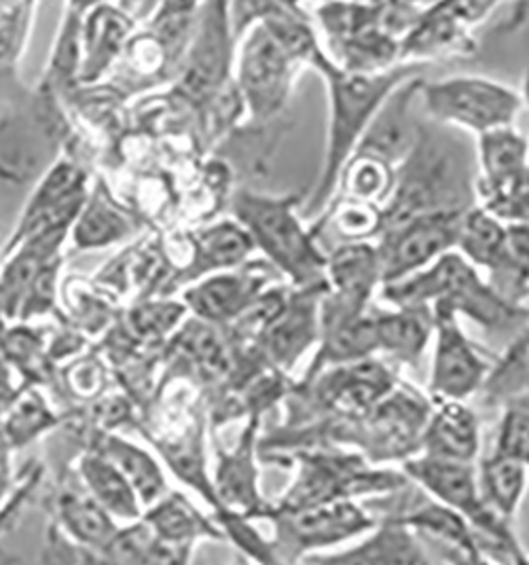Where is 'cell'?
Returning <instances> with one entry per match:
<instances>
[{
	"instance_id": "8992f818",
	"label": "cell",
	"mask_w": 529,
	"mask_h": 565,
	"mask_svg": "<svg viewBox=\"0 0 529 565\" xmlns=\"http://www.w3.org/2000/svg\"><path fill=\"white\" fill-rule=\"evenodd\" d=\"M261 521H269L274 536L269 546L279 565H301L305 557L369 534L378 521L360 502H332L303 511H274L272 504Z\"/></svg>"
},
{
	"instance_id": "7c38bea8",
	"label": "cell",
	"mask_w": 529,
	"mask_h": 565,
	"mask_svg": "<svg viewBox=\"0 0 529 565\" xmlns=\"http://www.w3.org/2000/svg\"><path fill=\"white\" fill-rule=\"evenodd\" d=\"M422 85L424 83L415 75L406 78L388 96L364 138L360 140L356 153L373 154L392 168L399 163L403 166L420 136V126L413 119L411 108L422 92Z\"/></svg>"
},
{
	"instance_id": "d4e9b609",
	"label": "cell",
	"mask_w": 529,
	"mask_h": 565,
	"mask_svg": "<svg viewBox=\"0 0 529 565\" xmlns=\"http://www.w3.org/2000/svg\"><path fill=\"white\" fill-rule=\"evenodd\" d=\"M129 232L131 227L126 216L119 214V210H115L106 200H102L100 193H96L87 202V206L83 204V210L76 218L73 239L76 248L89 250L115 244L129 235Z\"/></svg>"
},
{
	"instance_id": "d6a6232c",
	"label": "cell",
	"mask_w": 529,
	"mask_h": 565,
	"mask_svg": "<svg viewBox=\"0 0 529 565\" xmlns=\"http://www.w3.org/2000/svg\"><path fill=\"white\" fill-rule=\"evenodd\" d=\"M521 100H523V104H528L529 106V73L528 77H526V92L521 94Z\"/></svg>"
},
{
	"instance_id": "3957f363",
	"label": "cell",
	"mask_w": 529,
	"mask_h": 565,
	"mask_svg": "<svg viewBox=\"0 0 529 565\" xmlns=\"http://www.w3.org/2000/svg\"><path fill=\"white\" fill-rule=\"evenodd\" d=\"M404 477L430 498L459 514L477 534L485 557L494 565H529L528 553L512 525L480 498L475 463L445 462L415 456L403 462Z\"/></svg>"
},
{
	"instance_id": "52a82bcc",
	"label": "cell",
	"mask_w": 529,
	"mask_h": 565,
	"mask_svg": "<svg viewBox=\"0 0 529 565\" xmlns=\"http://www.w3.org/2000/svg\"><path fill=\"white\" fill-rule=\"evenodd\" d=\"M424 108L434 121L485 136L496 129L515 128L523 100L505 83L487 77L441 78L422 85Z\"/></svg>"
},
{
	"instance_id": "7402d4cb",
	"label": "cell",
	"mask_w": 529,
	"mask_h": 565,
	"mask_svg": "<svg viewBox=\"0 0 529 565\" xmlns=\"http://www.w3.org/2000/svg\"><path fill=\"white\" fill-rule=\"evenodd\" d=\"M129 20L108 7H96L87 22L83 20V60L81 77L92 81L121 53L129 32Z\"/></svg>"
},
{
	"instance_id": "44dd1931",
	"label": "cell",
	"mask_w": 529,
	"mask_h": 565,
	"mask_svg": "<svg viewBox=\"0 0 529 565\" xmlns=\"http://www.w3.org/2000/svg\"><path fill=\"white\" fill-rule=\"evenodd\" d=\"M254 244L251 235L237 223L214 225L195 239L193 258L184 269L187 280L202 278L212 271H225L240 265L253 253Z\"/></svg>"
},
{
	"instance_id": "ba28073f",
	"label": "cell",
	"mask_w": 529,
	"mask_h": 565,
	"mask_svg": "<svg viewBox=\"0 0 529 565\" xmlns=\"http://www.w3.org/2000/svg\"><path fill=\"white\" fill-rule=\"evenodd\" d=\"M301 64L261 22H251L237 53V92L256 121L274 119L290 98Z\"/></svg>"
},
{
	"instance_id": "5bb4252c",
	"label": "cell",
	"mask_w": 529,
	"mask_h": 565,
	"mask_svg": "<svg viewBox=\"0 0 529 565\" xmlns=\"http://www.w3.org/2000/svg\"><path fill=\"white\" fill-rule=\"evenodd\" d=\"M479 449V417L466 403H436V407L430 409L420 456L445 462L475 463Z\"/></svg>"
},
{
	"instance_id": "484cf974",
	"label": "cell",
	"mask_w": 529,
	"mask_h": 565,
	"mask_svg": "<svg viewBox=\"0 0 529 565\" xmlns=\"http://www.w3.org/2000/svg\"><path fill=\"white\" fill-rule=\"evenodd\" d=\"M81 4H73L66 9V18L55 41L53 55H51L50 71H47V85L51 89L66 87L75 75L81 73L83 60V13Z\"/></svg>"
},
{
	"instance_id": "9c48e42d",
	"label": "cell",
	"mask_w": 529,
	"mask_h": 565,
	"mask_svg": "<svg viewBox=\"0 0 529 565\" xmlns=\"http://www.w3.org/2000/svg\"><path fill=\"white\" fill-rule=\"evenodd\" d=\"M462 218V210L430 212L383 232L375 246L381 284L401 282L424 271L434 260L455 253Z\"/></svg>"
},
{
	"instance_id": "8fae6325",
	"label": "cell",
	"mask_w": 529,
	"mask_h": 565,
	"mask_svg": "<svg viewBox=\"0 0 529 565\" xmlns=\"http://www.w3.org/2000/svg\"><path fill=\"white\" fill-rule=\"evenodd\" d=\"M432 318L436 341L430 369V394L436 403H466L483 386L489 373V362L462 333L457 316L441 311Z\"/></svg>"
},
{
	"instance_id": "4dcf8cb0",
	"label": "cell",
	"mask_w": 529,
	"mask_h": 565,
	"mask_svg": "<svg viewBox=\"0 0 529 565\" xmlns=\"http://www.w3.org/2000/svg\"><path fill=\"white\" fill-rule=\"evenodd\" d=\"M494 451L526 463L529 470V409L506 413Z\"/></svg>"
},
{
	"instance_id": "ac0fdd59",
	"label": "cell",
	"mask_w": 529,
	"mask_h": 565,
	"mask_svg": "<svg viewBox=\"0 0 529 565\" xmlns=\"http://www.w3.org/2000/svg\"><path fill=\"white\" fill-rule=\"evenodd\" d=\"M327 276L337 290L335 301L364 309L375 284L381 282L375 246L341 244L327 258Z\"/></svg>"
},
{
	"instance_id": "f1b7e54d",
	"label": "cell",
	"mask_w": 529,
	"mask_h": 565,
	"mask_svg": "<svg viewBox=\"0 0 529 565\" xmlns=\"http://www.w3.org/2000/svg\"><path fill=\"white\" fill-rule=\"evenodd\" d=\"M83 470H85L89 486L108 509H113L115 513L119 514L134 513L136 502H134L129 483L113 463L87 460L83 463Z\"/></svg>"
},
{
	"instance_id": "5b68a950",
	"label": "cell",
	"mask_w": 529,
	"mask_h": 565,
	"mask_svg": "<svg viewBox=\"0 0 529 565\" xmlns=\"http://www.w3.org/2000/svg\"><path fill=\"white\" fill-rule=\"evenodd\" d=\"M297 207L293 198H269L251 191H240L233 200L237 225L251 235L254 248H261L293 282L314 286L325 280L327 258L316 248L314 233L303 227Z\"/></svg>"
},
{
	"instance_id": "836d02e7",
	"label": "cell",
	"mask_w": 529,
	"mask_h": 565,
	"mask_svg": "<svg viewBox=\"0 0 529 565\" xmlns=\"http://www.w3.org/2000/svg\"><path fill=\"white\" fill-rule=\"evenodd\" d=\"M487 565H494V564H487Z\"/></svg>"
},
{
	"instance_id": "4fadbf2b",
	"label": "cell",
	"mask_w": 529,
	"mask_h": 565,
	"mask_svg": "<svg viewBox=\"0 0 529 565\" xmlns=\"http://www.w3.org/2000/svg\"><path fill=\"white\" fill-rule=\"evenodd\" d=\"M301 565H434L426 544L411 530L394 521H378V525L352 546L318 553L303 559Z\"/></svg>"
},
{
	"instance_id": "f546056e",
	"label": "cell",
	"mask_w": 529,
	"mask_h": 565,
	"mask_svg": "<svg viewBox=\"0 0 529 565\" xmlns=\"http://www.w3.org/2000/svg\"><path fill=\"white\" fill-rule=\"evenodd\" d=\"M311 334H314V322L309 320V313L297 309L293 316H288V320H277L269 339L272 352L282 362L297 359V354L309 345Z\"/></svg>"
},
{
	"instance_id": "603a6c76",
	"label": "cell",
	"mask_w": 529,
	"mask_h": 565,
	"mask_svg": "<svg viewBox=\"0 0 529 565\" xmlns=\"http://www.w3.org/2000/svg\"><path fill=\"white\" fill-rule=\"evenodd\" d=\"M373 329L378 350H383L404 362H413L422 356L432 333L426 311L417 309H396L390 313H378L373 316Z\"/></svg>"
},
{
	"instance_id": "9a60e30c",
	"label": "cell",
	"mask_w": 529,
	"mask_h": 565,
	"mask_svg": "<svg viewBox=\"0 0 529 565\" xmlns=\"http://www.w3.org/2000/svg\"><path fill=\"white\" fill-rule=\"evenodd\" d=\"M208 18H203L198 39L187 53L182 73L184 94L193 100H205L219 92L225 83L229 66V28L223 7L212 4Z\"/></svg>"
},
{
	"instance_id": "cb8c5ba5",
	"label": "cell",
	"mask_w": 529,
	"mask_h": 565,
	"mask_svg": "<svg viewBox=\"0 0 529 565\" xmlns=\"http://www.w3.org/2000/svg\"><path fill=\"white\" fill-rule=\"evenodd\" d=\"M396 168L373 154L353 153L337 186H341L346 200L381 207L396 189Z\"/></svg>"
},
{
	"instance_id": "277c9868",
	"label": "cell",
	"mask_w": 529,
	"mask_h": 565,
	"mask_svg": "<svg viewBox=\"0 0 529 565\" xmlns=\"http://www.w3.org/2000/svg\"><path fill=\"white\" fill-rule=\"evenodd\" d=\"M297 466L293 483L272 500L274 511H303L332 502L371 500L403 489L409 479L404 472L379 470L362 456L332 454L322 449H305L290 456Z\"/></svg>"
},
{
	"instance_id": "ffe728a7",
	"label": "cell",
	"mask_w": 529,
	"mask_h": 565,
	"mask_svg": "<svg viewBox=\"0 0 529 565\" xmlns=\"http://www.w3.org/2000/svg\"><path fill=\"white\" fill-rule=\"evenodd\" d=\"M258 280L251 274H221L191 288L184 301L200 318L219 322L251 308Z\"/></svg>"
},
{
	"instance_id": "7a4b0ae2",
	"label": "cell",
	"mask_w": 529,
	"mask_h": 565,
	"mask_svg": "<svg viewBox=\"0 0 529 565\" xmlns=\"http://www.w3.org/2000/svg\"><path fill=\"white\" fill-rule=\"evenodd\" d=\"M383 299L399 309H417L434 313H464L480 327L498 329L519 311L510 308L487 286L479 271L457 253L434 260L401 282L385 284Z\"/></svg>"
},
{
	"instance_id": "e0dca14e",
	"label": "cell",
	"mask_w": 529,
	"mask_h": 565,
	"mask_svg": "<svg viewBox=\"0 0 529 565\" xmlns=\"http://www.w3.org/2000/svg\"><path fill=\"white\" fill-rule=\"evenodd\" d=\"M479 191L483 204L500 195L529 170V142L515 128L479 136Z\"/></svg>"
},
{
	"instance_id": "4316f807",
	"label": "cell",
	"mask_w": 529,
	"mask_h": 565,
	"mask_svg": "<svg viewBox=\"0 0 529 565\" xmlns=\"http://www.w3.org/2000/svg\"><path fill=\"white\" fill-rule=\"evenodd\" d=\"M330 214V225L343 239V244H367L369 237L383 232V210L373 204H362L353 200H341Z\"/></svg>"
},
{
	"instance_id": "1f68e13d",
	"label": "cell",
	"mask_w": 529,
	"mask_h": 565,
	"mask_svg": "<svg viewBox=\"0 0 529 565\" xmlns=\"http://www.w3.org/2000/svg\"><path fill=\"white\" fill-rule=\"evenodd\" d=\"M68 521L83 539L102 540L108 534V523L104 514L89 502H71Z\"/></svg>"
},
{
	"instance_id": "83f0119b",
	"label": "cell",
	"mask_w": 529,
	"mask_h": 565,
	"mask_svg": "<svg viewBox=\"0 0 529 565\" xmlns=\"http://www.w3.org/2000/svg\"><path fill=\"white\" fill-rule=\"evenodd\" d=\"M108 456L115 462L113 466L126 477L127 483L131 481L134 488L138 489L147 500L157 498L161 493L163 477L157 463L152 462L145 451L126 445L121 440H110Z\"/></svg>"
},
{
	"instance_id": "d6986e66",
	"label": "cell",
	"mask_w": 529,
	"mask_h": 565,
	"mask_svg": "<svg viewBox=\"0 0 529 565\" xmlns=\"http://www.w3.org/2000/svg\"><path fill=\"white\" fill-rule=\"evenodd\" d=\"M529 470L526 463L502 454H489L477 466V486L483 502L512 523L528 491Z\"/></svg>"
},
{
	"instance_id": "6da1fadb",
	"label": "cell",
	"mask_w": 529,
	"mask_h": 565,
	"mask_svg": "<svg viewBox=\"0 0 529 565\" xmlns=\"http://www.w3.org/2000/svg\"><path fill=\"white\" fill-rule=\"evenodd\" d=\"M314 68L327 81L330 113L325 168L314 186L309 204L305 206L307 216L328 210V202L335 195L339 177L356 153L379 108L401 83L417 75V68L413 64H401L379 75L346 73L328 60L327 53L316 60Z\"/></svg>"
},
{
	"instance_id": "30bf717a",
	"label": "cell",
	"mask_w": 529,
	"mask_h": 565,
	"mask_svg": "<svg viewBox=\"0 0 529 565\" xmlns=\"http://www.w3.org/2000/svg\"><path fill=\"white\" fill-rule=\"evenodd\" d=\"M494 9V2L475 0L424 7L420 20L403 41L401 62L413 64L420 60L473 53L475 41L470 39V28L480 24Z\"/></svg>"
},
{
	"instance_id": "2e32d148",
	"label": "cell",
	"mask_w": 529,
	"mask_h": 565,
	"mask_svg": "<svg viewBox=\"0 0 529 565\" xmlns=\"http://www.w3.org/2000/svg\"><path fill=\"white\" fill-rule=\"evenodd\" d=\"M390 390L392 382L381 364L358 360L348 362L325 377L320 398L327 403L328 409L341 413L343 419H350L378 407L381 401H385Z\"/></svg>"
}]
</instances>
